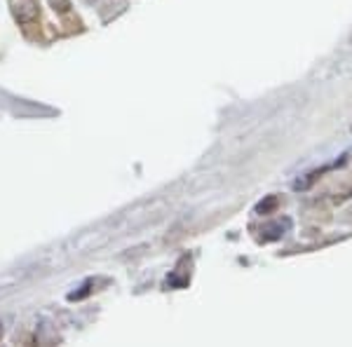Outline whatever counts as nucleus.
<instances>
[{"label":"nucleus","instance_id":"nucleus-3","mask_svg":"<svg viewBox=\"0 0 352 347\" xmlns=\"http://www.w3.org/2000/svg\"><path fill=\"white\" fill-rule=\"evenodd\" d=\"M99 282V280H87V282H82V287H80V291H71L68 293V300H82V298H87L89 293H92V287Z\"/></svg>","mask_w":352,"mask_h":347},{"label":"nucleus","instance_id":"nucleus-1","mask_svg":"<svg viewBox=\"0 0 352 347\" xmlns=\"http://www.w3.org/2000/svg\"><path fill=\"white\" fill-rule=\"evenodd\" d=\"M10 12H12L14 21H19L21 26H28L33 21H38L41 10H38V0H8Z\"/></svg>","mask_w":352,"mask_h":347},{"label":"nucleus","instance_id":"nucleus-2","mask_svg":"<svg viewBox=\"0 0 352 347\" xmlns=\"http://www.w3.org/2000/svg\"><path fill=\"white\" fill-rule=\"evenodd\" d=\"M47 3H50V8H52V12L59 16H68L73 10L71 0H47Z\"/></svg>","mask_w":352,"mask_h":347},{"label":"nucleus","instance_id":"nucleus-5","mask_svg":"<svg viewBox=\"0 0 352 347\" xmlns=\"http://www.w3.org/2000/svg\"><path fill=\"white\" fill-rule=\"evenodd\" d=\"M85 3H87V5H101L104 0H85Z\"/></svg>","mask_w":352,"mask_h":347},{"label":"nucleus","instance_id":"nucleus-4","mask_svg":"<svg viewBox=\"0 0 352 347\" xmlns=\"http://www.w3.org/2000/svg\"><path fill=\"white\" fill-rule=\"evenodd\" d=\"M272 207H277V197H268V200H265V202H261L258 207H256V214H258V216L268 214Z\"/></svg>","mask_w":352,"mask_h":347},{"label":"nucleus","instance_id":"nucleus-6","mask_svg":"<svg viewBox=\"0 0 352 347\" xmlns=\"http://www.w3.org/2000/svg\"><path fill=\"white\" fill-rule=\"evenodd\" d=\"M3 335H5V324L0 322V340H3Z\"/></svg>","mask_w":352,"mask_h":347}]
</instances>
